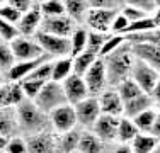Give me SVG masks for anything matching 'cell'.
Masks as SVG:
<instances>
[{
	"mask_svg": "<svg viewBox=\"0 0 160 153\" xmlns=\"http://www.w3.org/2000/svg\"><path fill=\"white\" fill-rule=\"evenodd\" d=\"M133 61H135V56L131 53L129 41L123 48L118 49L116 53H112L108 58H104V67H106V73H108L109 89H116L121 82L129 78Z\"/></svg>",
	"mask_w": 160,
	"mask_h": 153,
	"instance_id": "obj_1",
	"label": "cell"
},
{
	"mask_svg": "<svg viewBox=\"0 0 160 153\" xmlns=\"http://www.w3.org/2000/svg\"><path fill=\"white\" fill-rule=\"evenodd\" d=\"M17 117H19V126H21V135L24 138L39 135V133L51 129L49 114L43 112L32 101H24L17 107Z\"/></svg>",
	"mask_w": 160,
	"mask_h": 153,
	"instance_id": "obj_2",
	"label": "cell"
},
{
	"mask_svg": "<svg viewBox=\"0 0 160 153\" xmlns=\"http://www.w3.org/2000/svg\"><path fill=\"white\" fill-rule=\"evenodd\" d=\"M34 104L46 114H51L53 111H56L58 107L68 104L63 85L58 82H48L46 85H44V89L41 90V94L38 95V99L34 101Z\"/></svg>",
	"mask_w": 160,
	"mask_h": 153,
	"instance_id": "obj_3",
	"label": "cell"
},
{
	"mask_svg": "<svg viewBox=\"0 0 160 153\" xmlns=\"http://www.w3.org/2000/svg\"><path fill=\"white\" fill-rule=\"evenodd\" d=\"M36 39H38V43L41 44L44 55L49 56L51 60L72 56L70 37H60V36H53V34L39 31V32L36 34Z\"/></svg>",
	"mask_w": 160,
	"mask_h": 153,
	"instance_id": "obj_4",
	"label": "cell"
},
{
	"mask_svg": "<svg viewBox=\"0 0 160 153\" xmlns=\"http://www.w3.org/2000/svg\"><path fill=\"white\" fill-rule=\"evenodd\" d=\"M119 10L121 9H96V7H90L83 26L89 31H94V32L111 34V26L116 15L119 14Z\"/></svg>",
	"mask_w": 160,
	"mask_h": 153,
	"instance_id": "obj_5",
	"label": "cell"
},
{
	"mask_svg": "<svg viewBox=\"0 0 160 153\" xmlns=\"http://www.w3.org/2000/svg\"><path fill=\"white\" fill-rule=\"evenodd\" d=\"M129 78H131L145 94H150V92L153 90V87L157 85L158 78H160V72L155 70L150 65H147L145 61H140V60L135 58Z\"/></svg>",
	"mask_w": 160,
	"mask_h": 153,
	"instance_id": "obj_6",
	"label": "cell"
},
{
	"mask_svg": "<svg viewBox=\"0 0 160 153\" xmlns=\"http://www.w3.org/2000/svg\"><path fill=\"white\" fill-rule=\"evenodd\" d=\"M49 122H51V129L56 135H63V133H68L75 128H80L77 121L75 106H70V104H65L58 107L56 111H53L49 114Z\"/></svg>",
	"mask_w": 160,
	"mask_h": 153,
	"instance_id": "obj_7",
	"label": "cell"
},
{
	"mask_svg": "<svg viewBox=\"0 0 160 153\" xmlns=\"http://www.w3.org/2000/svg\"><path fill=\"white\" fill-rule=\"evenodd\" d=\"M10 48H12V53L17 61H34V60H39L43 56H46L43 48H41V44L38 43L36 36L34 37H29V36L17 37L14 43H10Z\"/></svg>",
	"mask_w": 160,
	"mask_h": 153,
	"instance_id": "obj_8",
	"label": "cell"
},
{
	"mask_svg": "<svg viewBox=\"0 0 160 153\" xmlns=\"http://www.w3.org/2000/svg\"><path fill=\"white\" fill-rule=\"evenodd\" d=\"M83 80H85V83H87V89H89L90 97H99L101 94H104V92L109 89L104 60L99 58L96 63L92 65V68L83 75Z\"/></svg>",
	"mask_w": 160,
	"mask_h": 153,
	"instance_id": "obj_9",
	"label": "cell"
},
{
	"mask_svg": "<svg viewBox=\"0 0 160 153\" xmlns=\"http://www.w3.org/2000/svg\"><path fill=\"white\" fill-rule=\"evenodd\" d=\"M75 112H77V121L82 129H92L97 119L102 116L101 106H99L97 97H89L82 101L80 104L75 106Z\"/></svg>",
	"mask_w": 160,
	"mask_h": 153,
	"instance_id": "obj_10",
	"label": "cell"
},
{
	"mask_svg": "<svg viewBox=\"0 0 160 153\" xmlns=\"http://www.w3.org/2000/svg\"><path fill=\"white\" fill-rule=\"evenodd\" d=\"M78 27L77 22H73L68 15H60V17H44L43 24H41V31L53 36L60 37H72L75 29Z\"/></svg>",
	"mask_w": 160,
	"mask_h": 153,
	"instance_id": "obj_11",
	"label": "cell"
},
{
	"mask_svg": "<svg viewBox=\"0 0 160 153\" xmlns=\"http://www.w3.org/2000/svg\"><path fill=\"white\" fill-rule=\"evenodd\" d=\"M62 85H63L65 95H67V101H68V104H70V106H77L82 101H85V99L90 97L89 89H87V83H85V80H83V76H78V75L73 73L72 76H68Z\"/></svg>",
	"mask_w": 160,
	"mask_h": 153,
	"instance_id": "obj_12",
	"label": "cell"
},
{
	"mask_svg": "<svg viewBox=\"0 0 160 153\" xmlns=\"http://www.w3.org/2000/svg\"><path fill=\"white\" fill-rule=\"evenodd\" d=\"M129 44H131V53L136 60L145 61L147 65L160 72V46L145 43V41H129Z\"/></svg>",
	"mask_w": 160,
	"mask_h": 153,
	"instance_id": "obj_13",
	"label": "cell"
},
{
	"mask_svg": "<svg viewBox=\"0 0 160 153\" xmlns=\"http://www.w3.org/2000/svg\"><path fill=\"white\" fill-rule=\"evenodd\" d=\"M43 12H41V2L36 0L34 5L22 15L21 22H19V31H21L22 36H29L34 37L38 32L41 31V24H43Z\"/></svg>",
	"mask_w": 160,
	"mask_h": 153,
	"instance_id": "obj_14",
	"label": "cell"
},
{
	"mask_svg": "<svg viewBox=\"0 0 160 153\" xmlns=\"http://www.w3.org/2000/svg\"><path fill=\"white\" fill-rule=\"evenodd\" d=\"M119 119L121 117H114V116H108V114H102L97 119V122L94 124V128L90 131H94L96 135L104 141L106 145L116 143L118 138V128H119Z\"/></svg>",
	"mask_w": 160,
	"mask_h": 153,
	"instance_id": "obj_15",
	"label": "cell"
},
{
	"mask_svg": "<svg viewBox=\"0 0 160 153\" xmlns=\"http://www.w3.org/2000/svg\"><path fill=\"white\" fill-rule=\"evenodd\" d=\"M26 140H28L29 153H56L58 135L53 129L39 133V135H34V136H29Z\"/></svg>",
	"mask_w": 160,
	"mask_h": 153,
	"instance_id": "obj_16",
	"label": "cell"
},
{
	"mask_svg": "<svg viewBox=\"0 0 160 153\" xmlns=\"http://www.w3.org/2000/svg\"><path fill=\"white\" fill-rule=\"evenodd\" d=\"M24 101H28L24 95L21 83L17 82H2L0 83V106L17 109Z\"/></svg>",
	"mask_w": 160,
	"mask_h": 153,
	"instance_id": "obj_17",
	"label": "cell"
},
{
	"mask_svg": "<svg viewBox=\"0 0 160 153\" xmlns=\"http://www.w3.org/2000/svg\"><path fill=\"white\" fill-rule=\"evenodd\" d=\"M97 99H99V106H101L102 114L114 116V117L124 116V102L116 89H108L104 94L99 95Z\"/></svg>",
	"mask_w": 160,
	"mask_h": 153,
	"instance_id": "obj_18",
	"label": "cell"
},
{
	"mask_svg": "<svg viewBox=\"0 0 160 153\" xmlns=\"http://www.w3.org/2000/svg\"><path fill=\"white\" fill-rule=\"evenodd\" d=\"M21 135V126H19L17 109L12 107H2L0 109V138H16Z\"/></svg>",
	"mask_w": 160,
	"mask_h": 153,
	"instance_id": "obj_19",
	"label": "cell"
},
{
	"mask_svg": "<svg viewBox=\"0 0 160 153\" xmlns=\"http://www.w3.org/2000/svg\"><path fill=\"white\" fill-rule=\"evenodd\" d=\"M153 107H157V106L152 101L150 94H142L136 99H133V101L124 102V116L123 117L135 119L136 116H140L142 112H145V111H148V109H153Z\"/></svg>",
	"mask_w": 160,
	"mask_h": 153,
	"instance_id": "obj_20",
	"label": "cell"
},
{
	"mask_svg": "<svg viewBox=\"0 0 160 153\" xmlns=\"http://www.w3.org/2000/svg\"><path fill=\"white\" fill-rule=\"evenodd\" d=\"M83 129L75 128L68 133L58 135V141H56V153H75L78 150V143L82 138Z\"/></svg>",
	"mask_w": 160,
	"mask_h": 153,
	"instance_id": "obj_21",
	"label": "cell"
},
{
	"mask_svg": "<svg viewBox=\"0 0 160 153\" xmlns=\"http://www.w3.org/2000/svg\"><path fill=\"white\" fill-rule=\"evenodd\" d=\"M67 15L78 26L85 24L87 14L90 10V0H65Z\"/></svg>",
	"mask_w": 160,
	"mask_h": 153,
	"instance_id": "obj_22",
	"label": "cell"
},
{
	"mask_svg": "<svg viewBox=\"0 0 160 153\" xmlns=\"http://www.w3.org/2000/svg\"><path fill=\"white\" fill-rule=\"evenodd\" d=\"M106 146H108V145H106L94 131L83 129L80 143H78V151L80 153H104Z\"/></svg>",
	"mask_w": 160,
	"mask_h": 153,
	"instance_id": "obj_23",
	"label": "cell"
},
{
	"mask_svg": "<svg viewBox=\"0 0 160 153\" xmlns=\"http://www.w3.org/2000/svg\"><path fill=\"white\" fill-rule=\"evenodd\" d=\"M158 138L152 133H140L135 140L131 141V151L133 153H153L158 145Z\"/></svg>",
	"mask_w": 160,
	"mask_h": 153,
	"instance_id": "obj_24",
	"label": "cell"
},
{
	"mask_svg": "<svg viewBox=\"0 0 160 153\" xmlns=\"http://www.w3.org/2000/svg\"><path fill=\"white\" fill-rule=\"evenodd\" d=\"M72 75H73V58H72V56L53 60V78H51V82L63 83L65 80Z\"/></svg>",
	"mask_w": 160,
	"mask_h": 153,
	"instance_id": "obj_25",
	"label": "cell"
},
{
	"mask_svg": "<svg viewBox=\"0 0 160 153\" xmlns=\"http://www.w3.org/2000/svg\"><path fill=\"white\" fill-rule=\"evenodd\" d=\"M140 135V129L136 128V124L129 117H121L119 119V128H118V138L116 143L123 145H131V141Z\"/></svg>",
	"mask_w": 160,
	"mask_h": 153,
	"instance_id": "obj_26",
	"label": "cell"
},
{
	"mask_svg": "<svg viewBox=\"0 0 160 153\" xmlns=\"http://www.w3.org/2000/svg\"><path fill=\"white\" fill-rule=\"evenodd\" d=\"M70 44H72V58H75L80 53L87 51V46H89V29L85 26H78L70 37Z\"/></svg>",
	"mask_w": 160,
	"mask_h": 153,
	"instance_id": "obj_27",
	"label": "cell"
},
{
	"mask_svg": "<svg viewBox=\"0 0 160 153\" xmlns=\"http://www.w3.org/2000/svg\"><path fill=\"white\" fill-rule=\"evenodd\" d=\"M97 60H99V56L96 55V53L89 51V49L83 51V53H80L78 56L73 58V73L78 75V76H83L90 68H92V65L96 63Z\"/></svg>",
	"mask_w": 160,
	"mask_h": 153,
	"instance_id": "obj_28",
	"label": "cell"
},
{
	"mask_svg": "<svg viewBox=\"0 0 160 153\" xmlns=\"http://www.w3.org/2000/svg\"><path fill=\"white\" fill-rule=\"evenodd\" d=\"M126 43H128L126 36H121V34H108L106 43H104V46H102L101 53H99V58L101 60L108 58L109 55H112V53H116L119 48H123Z\"/></svg>",
	"mask_w": 160,
	"mask_h": 153,
	"instance_id": "obj_29",
	"label": "cell"
},
{
	"mask_svg": "<svg viewBox=\"0 0 160 153\" xmlns=\"http://www.w3.org/2000/svg\"><path fill=\"white\" fill-rule=\"evenodd\" d=\"M157 109L158 107H153V109H148L142 112L140 116H136L133 122L136 124V128L140 129V133H152L155 124V119H157Z\"/></svg>",
	"mask_w": 160,
	"mask_h": 153,
	"instance_id": "obj_30",
	"label": "cell"
},
{
	"mask_svg": "<svg viewBox=\"0 0 160 153\" xmlns=\"http://www.w3.org/2000/svg\"><path fill=\"white\" fill-rule=\"evenodd\" d=\"M16 63H17V60H16V56H14V53H12L10 44L0 41V75L5 76L7 73H9V70Z\"/></svg>",
	"mask_w": 160,
	"mask_h": 153,
	"instance_id": "obj_31",
	"label": "cell"
},
{
	"mask_svg": "<svg viewBox=\"0 0 160 153\" xmlns=\"http://www.w3.org/2000/svg\"><path fill=\"white\" fill-rule=\"evenodd\" d=\"M41 12H43V17H60V15H67L65 0H43V2H41Z\"/></svg>",
	"mask_w": 160,
	"mask_h": 153,
	"instance_id": "obj_32",
	"label": "cell"
},
{
	"mask_svg": "<svg viewBox=\"0 0 160 153\" xmlns=\"http://www.w3.org/2000/svg\"><path fill=\"white\" fill-rule=\"evenodd\" d=\"M118 94L121 95V99H123V102H128V101H133V99H136L138 95L145 94V92L140 89L138 85H136L135 82H133L131 78L124 80V82H121L119 85L116 87Z\"/></svg>",
	"mask_w": 160,
	"mask_h": 153,
	"instance_id": "obj_33",
	"label": "cell"
},
{
	"mask_svg": "<svg viewBox=\"0 0 160 153\" xmlns=\"http://www.w3.org/2000/svg\"><path fill=\"white\" fill-rule=\"evenodd\" d=\"M44 85H46L44 82H39V80H36V78H26L21 82V87H22V90H24L26 99H28V101H32V102L38 99V95L41 94V90L44 89Z\"/></svg>",
	"mask_w": 160,
	"mask_h": 153,
	"instance_id": "obj_34",
	"label": "cell"
},
{
	"mask_svg": "<svg viewBox=\"0 0 160 153\" xmlns=\"http://www.w3.org/2000/svg\"><path fill=\"white\" fill-rule=\"evenodd\" d=\"M22 12H19L16 7H12L9 3V0H3L0 3V21H5V22H10V24H19L22 19Z\"/></svg>",
	"mask_w": 160,
	"mask_h": 153,
	"instance_id": "obj_35",
	"label": "cell"
},
{
	"mask_svg": "<svg viewBox=\"0 0 160 153\" xmlns=\"http://www.w3.org/2000/svg\"><path fill=\"white\" fill-rule=\"evenodd\" d=\"M21 36L22 34H21V31H19L17 24H10V22L0 21V41H2V43L10 44Z\"/></svg>",
	"mask_w": 160,
	"mask_h": 153,
	"instance_id": "obj_36",
	"label": "cell"
},
{
	"mask_svg": "<svg viewBox=\"0 0 160 153\" xmlns=\"http://www.w3.org/2000/svg\"><path fill=\"white\" fill-rule=\"evenodd\" d=\"M157 29L155 27V22L152 17H147V19H142V21H136V22H131L129 27L126 31V36H136V34H145V32H150V31Z\"/></svg>",
	"mask_w": 160,
	"mask_h": 153,
	"instance_id": "obj_37",
	"label": "cell"
},
{
	"mask_svg": "<svg viewBox=\"0 0 160 153\" xmlns=\"http://www.w3.org/2000/svg\"><path fill=\"white\" fill-rule=\"evenodd\" d=\"M121 14H123L129 22H136V21H142V19L150 17V15L145 14L143 10H140L138 7H136L135 3L131 2V0H128V2H123V7H121Z\"/></svg>",
	"mask_w": 160,
	"mask_h": 153,
	"instance_id": "obj_38",
	"label": "cell"
},
{
	"mask_svg": "<svg viewBox=\"0 0 160 153\" xmlns=\"http://www.w3.org/2000/svg\"><path fill=\"white\" fill-rule=\"evenodd\" d=\"M29 78H36V80H39V82H44V83L51 82V78H53V60H46L44 63H41Z\"/></svg>",
	"mask_w": 160,
	"mask_h": 153,
	"instance_id": "obj_39",
	"label": "cell"
},
{
	"mask_svg": "<svg viewBox=\"0 0 160 153\" xmlns=\"http://www.w3.org/2000/svg\"><path fill=\"white\" fill-rule=\"evenodd\" d=\"M0 151H7V153H29L28 150V140L24 136H16V138H10L7 141L5 148Z\"/></svg>",
	"mask_w": 160,
	"mask_h": 153,
	"instance_id": "obj_40",
	"label": "cell"
},
{
	"mask_svg": "<svg viewBox=\"0 0 160 153\" xmlns=\"http://www.w3.org/2000/svg\"><path fill=\"white\" fill-rule=\"evenodd\" d=\"M106 37H108V34H101V32L89 31V46H87V49L92 51V53H96V55L99 56L102 46H104V43H106Z\"/></svg>",
	"mask_w": 160,
	"mask_h": 153,
	"instance_id": "obj_41",
	"label": "cell"
},
{
	"mask_svg": "<svg viewBox=\"0 0 160 153\" xmlns=\"http://www.w3.org/2000/svg\"><path fill=\"white\" fill-rule=\"evenodd\" d=\"M128 41H145V43H152L160 46V29H153L150 32L145 34H136V36H126Z\"/></svg>",
	"mask_w": 160,
	"mask_h": 153,
	"instance_id": "obj_42",
	"label": "cell"
},
{
	"mask_svg": "<svg viewBox=\"0 0 160 153\" xmlns=\"http://www.w3.org/2000/svg\"><path fill=\"white\" fill-rule=\"evenodd\" d=\"M129 24H131V22H129L119 10V14L116 15V19H114V22L111 26V34H121V36H126V31L129 27Z\"/></svg>",
	"mask_w": 160,
	"mask_h": 153,
	"instance_id": "obj_43",
	"label": "cell"
},
{
	"mask_svg": "<svg viewBox=\"0 0 160 153\" xmlns=\"http://www.w3.org/2000/svg\"><path fill=\"white\" fill-rule=\"evenodd\" d=\"M104 153H133L129 145H123V143H111L106 146Z\"/></svg>",
	"mask_w": 160,
	"mask_h": 153,
	"instance_id": "obj_44",
	"label": "cell"
},
{
	"mask_svg": "<svg viewBox=\"0 0 160 153\" xmlns=\"http://www.w3.org/2000/svg\"><path fill=\"white\" fill-rule=\"evenodd\" d=\"M150 97H152V101L155 102V106L160 109V78H158V82H157V85L153 87V90L150 92Z\"/></svg>",
	"mask_w": 160,
	"mask_h": 153,
	"instance_id": "obj_45",
	"label": "cell"
},
{
	"mask_svg": "<svg viewBox=\"0 0 160 153\" xmlns=\"http://www.w3.org/2000/svg\"><path fill=\"white\" fill-rule=\"evenodd\" d=\"M152 135L157 136L158 140H160V109H157V119H155L153 129H152Z\"/></svg>",
	"mask_w": 160,
	"mask_h": 153,
	"instance_id": "obj_46",
	"label": "cell"
},
{
	"mask_svg": "<svg viewBox=\"0 0 160 153\" xmlns=\"http://www.w3.org/2000/svg\"><path fill=\"white\" fill-rule=\"evenodd\" d=\"M157 10H155V14L152 15V19H153V22H155V27L160 29V0H157Z\"/></svg>",
	"mask_w": 160,
	"mask_h": 153,
	"instance_id": "obj_47",
	"label": "cell"
},
{
	"mask_svg": "<svg viewBox=\"0 0 160 153\" xmlns=\"http://www.w3.org/2000/svg\"><path fill=\"white\" fill-rule=\"evenodd\" d=\"M153 153H160V141H158V145H157V148H155Z\"/></svg>",
	"mask_w": 160,
	"mask_h": 153,
	"instance_id": "obj_48",
	"label": "cell"
},
{
	"mask_svg": "<svg viewBox=\"0 0 160 153\" xmlns=\"http://www.w3.org/2000/svg\"><path fill=\"white\" fill-rule=\"evenodd\" d=\"M0 153H7V151H0Z\"/></svg>",
	"mask_w": 160,
	"mask_h": 153,
	"instance_id": "obj_49",
	"label": "cell"
},
{
	"mask_svg": "<svg viewBox=\"0 0 160 153\" xmlns=\"http://www.w3.org/2000/svg\"><path fill=\"white\" fill-rule=\"evenodd\" d=\"M75 153H80V151H78V150H77V151H75Z\"/></svg>",
	"mask_w": 160,
	"mask_h": 153,
	"instance_id": "obj_50",
	"label": "cell"
}]
</instances>
